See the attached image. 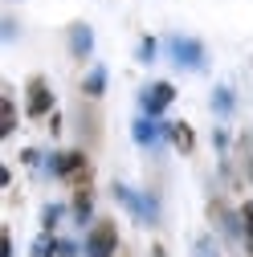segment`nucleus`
Here are the masks:
<instances>
[{"label": "nucleus", "instance_id": "1", "mask_svg": "<svg viewBox=\"0 0 253 257\" xmlns=\"http://www.w3.org/2000/svg\"><path fill=\"white\" fill-rule=\"evenodd\" d=\"M168 53H172L176 66H184V70H204V45L192 41V37H172Z\"/></svg>", "mask_w": 253, "mask_h": 257}, {"label": "nucleus", "instance_id": "2", "mask_svg": "<svg viewBox=\"0 0 253 257\" xmlns=\"http://www.w3.org/2000/svg\"><path fill=\"white\" fill-rule=\"evenodd\" d=\"M114 245H118L114 224L110 220H98V224H94V233H90V241H86V253L90 257H114Z\"/></svg>", "mask_w": 253, "mask_h": 257}, {"label": "nucleus", "instance_id": "3", "mask_svg": "<svg viewBox=\"0 0 253 257\" xmlns=\"http://www.w3.org/2000/svg\"><path fill=\"white\" fill-rule=\"evenodd\" d=\"M172 98H176L172 82H151V86L139 94V106H143V114H160V110L172 106Z\"/></svg>", "mask_w": 253, "mask_h": 257}, {"label": "nucleus", "instance_id": "4", "mask_svg": "<svg viewBox=\"0 0 253 257\" xmlns=\"http://www.w3.org/2000/svg\"><path fill=\"white\" fill-rule=\"evenodd\" d=\"M114 196L126 204V208H131L135 216H143L147 224L155 220V204H151V196H139V192H131V188H122V184H114Z\"/></svg>", "mask_w": 253, "mask_h": 257}, {"label": "nucleus", "instance_id": "5", "mask_svg": "<svg viewBox=\"0 0 253 257\" xmlns=\"http://www.w3.org/2000/svg\"><path fill=\"white\" fill-rule=\"evenodd\" d=\"M53 106V94H49V86L41 82V78H33L29 82V114H45Z\"/></svg>", "mask_w": 253, "mask_h": 257}, {"label": "nucleus", "instance_id": "6", "mask_svg": "<svg viewBox=\"0 0 253 257\" xmlns=\"http://www.w3.org/2000/svg\"><path fill=\"white\" fill-rule=\"evenodd\" d=\"M70 41H74V53H78V57H90V45H94L90 25H82V21H78V25L70 29Z\"/></svg>", "mask_w": 253, "mask_h": 257}, {"label": "nucleus", "instance_id": "7", "mask_svg": "<svg viewBox=\"0 0 253 257\" xmlns=\"http://www.w3.org/2000/svg\"><path fill=\"white\" fill-rule=\"evenodd\" d=\"M168 135H172V143H176L184 155L196 147V139H192V126H188V122H172V126H168Z\"/></svg>", "mask_w": 253, "mask_h": 257}, {"label": "nucleus", "instance_id": "8", "mask_svg": "<svg viewBox=\"0 0 253 257\" xmlns=\"http://www.w3.org/2000/svg\"><path fill=\"white\" fill-rule=\"evenodd\" d=\"M212 110H216V114H229V110H233V90H229V86H216V90H212Z\"/></svg>", "mask_w": 253, "mask_h": 257}, {"label": "nucleus", "instance_id": "9", "mask_svg": "<svg viewBox=\"0 0 253 257\" xmlns=\"http://www.w3.org/2000/svg\"><path fill=\"white\" fill-rule=\"evenodd\" d=\"M155 135H160V126H155L151 118H139V122H135V143L147 147V143H155Z\"/></svg>", "mask_w": 253, "mask_h": 257}, {"label": "nucleus", "instance_id": "10", "mask_svg": "<svg viewBox=\"0 0 253 257\" xmlns=\"http://www.w3.org/2000/svg\"><path fill=\"white\" fill-rule=\"evenodd\" d=\"M78 168H82V155H78V151H70V155L53 159V172H57V176H70V172H78Z\"/></svg>", "mask_w": 253, "mask_h": 257}, {"label": "nucleus", "instance_id": "11", "mask_svg": "<svg viewBox=\"0 0 253 257\" xmlns=\"http://www.w3.org/2000/svg\"><path fill=\"white\" fill-rule=\"evenodd\" d=\"M57 249H61V245H57V241H53L49 233H41V237L33 241V257H53Z\"/></svg>", "mask_w": 253, "mask_h": 257}, {"label": "nucleus", "instance_id": "12", "mask_svg": "<svg viewBox=\"0 0 253 257\" xmlns=\"http://www.w3.org/2000/svg\"><path fill=\"white\" fill-rule=\"evenodd\" d=\"M102 90H106V70L98 66V70L86 78V94H102Z\"/></svg>", "mask_w": 253, "mask_h": 257}, {"label": "nucleus", "instance_id": "13", "mask_svg": "<svg viewBox=\"0 0 253 257\" xmlns=\"http://www.w3.org/2000/svg\"><path fill=\"white\" fill-rule=\"evenodd\" d=\"M13 126H17V110H13V102H5V122H0V135H13Z\"/></svg>", "mask_w": 253, "mask_h": 257}, {"label": "nucleus", "instance_id": "14", "mask_svg": "<svg viewBox=\"0 0 253 257\" xmlns=\"http://www.w3.org/2000/svg\"><path fill=\"white\" fill-rule=\"evenodd\" d=\"M196 257H216V245H212L208 237H200V241H196Z\"/></svg>", "mask_w": 253, "mask_h": 257}, {"label": "nucleus", "instance_id": "15", "mask_svg": "<svg viewBox=\"0 0 253 257\" xmlns=\"http://www.w3.org/2000/svg\"><path fill=\"white\" fill-rule=\"evenodd\" d=\"M57 216H61V208H57V204H49V208H45V233L57 224Z\"/></svg>", "mask_w": 253, "mask_h": 257}, {"label": "nucleus", "instance_id": "16", "mask_svg": "<svg viewBox=\"0 0 253 257\" xmlns=\"http://www.w3.org/2000/svg\"><path fill=\"white\" fill-rule=\"evenodd\" d=\"M151 57H155V41H151V37H147V41H143V45H139V61H151Z\"/></svg>", "mask_w": 253, "mask_h": 257}, {"label": "nucleus", "instance_id": "17", "mask_svg": "<svg viewBox=\"0 0 253 257\" xmlns=\"http://www.w3.org/2000/svg\"><path fill=\"white\" fill-rule=\"evenodd\" d=\"M74 212H78V220H90V200L78 196V208H74Z\"/></svg>", "mask_w": 253, "mask_h": 257}, {"label": "nucleus", "instance_id": "18", "mask_svg": "<svg viewBox=\"0 0 253 257\" xmlns=\"http://www.w3.org/2000/svg\"><path fill=\"white\" fill-rule=\"evenodd\" d=\"M241 216H245V233H249V237H253V200H249V204H245V212H241Z\"/></svg>", "mask_w": 253, "mask_h": 257}, {"label": "nucleus", "instance_id": "19", "mask_svg": "<svg viewBox=\"0 0 253 257\" xmlns=\"http://www.w3.org/2000/svg\"><path fill=\"white\" fill-rule=\"evenodd\" d=\"M151 257H164V249H151Z\"/></svg>", "mask_w": 253, "mask_h": 257}]
</instances>
